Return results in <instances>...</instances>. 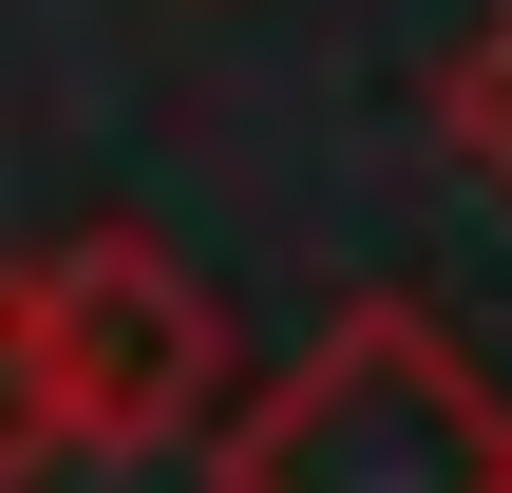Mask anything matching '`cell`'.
<instances>
[{
  "label": "cell",
  "mask_w": 512,
  "mask_h": 493,
  "mask_svg": "<svg viewBox=\"0 0 512 493\" xmlns=\"http://www.w3.org/2000/svg\"><path fill=\"white\" fill-rule=\"evenodd\" d=\"M209 493H512V399L475 380V342L399 285H361L228 437Z\"/></svg>",
  "instance_id": "6da1fadb"
},
{
  "label": "cell",
  "mask_w": 512,
  "mask_h": 493,
  "mask_svg": "<svg viewBox=\"0 0 512 493\" xmlns=\"http://www.w3.org/2000/svg\"><path fill=\"white\" fill-rule=\"evenodd\" d=\"M38 342H57L76 456H171V437H209V399H228V323H209V285H190L152 228L38 247Z\"/></svg>",
  "instance_id": "7a4b0ae2"
},
{
  "label": "cell",
  "mask_w": 512,
  "mask_h": 493,
  "mask_svg": "<svg viewBox=\"0 0 512 493\" xmlns=\"http://www.w3.org/2000/svg\"><path fill=\"white\" fill-rule=\"evenodd\" d=\"M76 456V399H57V342H38V266H0V493H38Z\"/></svg>",
  "instance_id": "3957f363"
},
{
  "label": "cell",
  "mask_w": 512,
  "mask_h": 493,
  "mask_svg": "<svg viewBox=\"0 0 512 493\" xmlns=\"http://www.w3.org/2000/svg\"><path fill=\"white\" fill-rule=\"evenodd\" d=\"M437 133H456V171H475V190H512V0L437 57Z\"/></svg>",
  "instance_id": "277c9868"
}]
</instances>
